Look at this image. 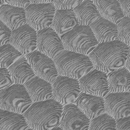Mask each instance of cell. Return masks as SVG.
I'll list each match as a JSON object with an SVG mask.
<instances>
[{
	"instance_id": "cell-1",
	"label": "cell",
	"mask_w": 130,
	"mask_h": 130,
	"mask_svg": "<svg viewBox=\"0 0 130 130\" xmlns=\"http://www.w3.org/2000/svg\"><path fill=\"white\" fill-rule=\"evenodd\" d=\"M129 46L119 40L99 43L88 54L94 68L106 74L124 66Z\"/></svg>"
},
{
	"instance_id": "cell-2",
	"label": "cell",
	"mask_w": 130,
	"mask_h": 130,
	"mask_svg": "<svg viewBox=\"0 0 130 130\" xmlns=\"http://www.w3.org/2000/svg\"><path fill=\"white\" fill-rule=\"evenodd\" d=\"M63 105L51 98L34 102L23 113L29 128L53 129L59 124Z\"/></svg>"
},
{
	"instance_id": "cell-3",
	"label": "cell",
	"mask_w": 130,
	"mask_h": 130,
	"mask_svg": "<svg viewBox=\"0 0 130 130\" xmlns=\"http://www.w3.org/2000/svg\"><path fill=\"white\" fill-rule=\"evenodd\" d=\"M53 60L58 75L77 80L94 68L88 55L66 49Z\"/></svg>"
},
{
	"instance_id": "cell-4",
	"label": "cell",
	"mask_w": 130,
	"mask_h": 130,
	"mask_svg": "<svg viewBox=\"0 0 130 130\" xmlns=\"http://www.w3.org/2000/svg\"><path fill=\"white\" fill-rule=\"evenodd\" d=\"M60 37L64 49L87 55L99 44L88 25L79 24Z\"/></svg>"
},
{
	"instance_id": "cell-5",
	"label": "cell",
	"mask_w": 130,
	"mask_h": 130,
	"mask_svg": "<svg viewBox=\"0 0 130 130\" xmlns=\"http://www.w3.org/2000/svg\"><path fill=\"white\" fill-rule=\"evenodd\" d=\"M32 103L23 84L13 83L0 90V108L22 114Z\"/></svg>"
},
{
	"instance_id": "cell-6",
	"label": "cell",
	"mask_w": 130,
	"mask_h": 130,
	"mask_svg": "<svg viewBox=\"0 0 130 130\" xmlns=\"http://www.w3.org/2000/svg\"><path fill=\"white\" fill-rule=\"evenodd\" d=\"M55 10L53 3H30L25 8L26 23L36 31L50 27Z\"/></svg>"
},
{
	"instance_id": "cell-7",
	"label": "cell",
	"mask_w": 130,
	"mask_h": 130,
	"mask_svg": "<svg viewBox=\"0 0 130 130\" xmlns=\"http://www.w3.org/2000/svg\"><path fill=\"white\" fill-rule=\"evenodd\" d=\"M52 99L62 105L75 103L81 93L78 80L58 75L51 83Z\"/></svg>"
},
{
	"instance_id": "cell-8",
	"label": "cell",
	"mask_w": 130,
	"mask_h": 130,
	"mask_svg": "<svg viewBox=\"0 0 130 130\" xmlns=\"http://www.w3.org/2000/svg\"><path fill=\"white\" fill-rule=\"evenodd\" d=\"M24 56L36 76L52 83L58 75L54 60L37 49Z\"/></svg>"
},
{
	"instance_id": "cell-9",
	"label": "cell",
	"mask_w": 130,
	"mask_h": 130,
	"mask_svg": "<svg viewBox=\"0 0 130 130\" xmlns=\"http://www.w3.org/2000/svg\"><path fill=\"white\" fill-rule=\"evenodd\" d=\"M37 31L26 23L11 31L9 43L22 55L37 49Z\"/></svg>"
},
{
	"instance_id": "cell-10",
	"label": "cell",
	"mask_w": 130,
	"mask_h": 130,
	"mask_svg": "<svg viewBox=\"0 0 130 130\" xmlns=\"http://www.w3.org/2000/svg\"><path fill=\"white\" fill-rule=\"evenodd\" d=\"M81 92L104 97L109 92L107 75L93 68L78 79Z\"/></svg>"
},
{
	"instance_id": "cell-11",
	"label": "cell",
	"mask_w": 130,
	"mask_h": 130,
	"mask_svg": "<svg viewBox=\"0 0 130 130\" xmlns=\"http://www.w3.org/2000/svg\"><path fill=\"white\" fill-rule=\"evenodd\" d=\"M37 32V49L54 59L64 50L61 37L51 27Z\"/></svg>"
},
{
	"instance_id": "cell-12",
	"label": "cell",
	"mask_w": 130,
	"mask_h": 130,
	"mask_svg": "<svg viewBox=\"0 0 130 130\" xmlns=\"http://www.w3.org/2000/svg\"><path fill=\"white\" fill-rule=\"evenodd\" d=\"M90 119L74 104L63 105L59 126L62 129H88Z\"/></svg>"
},
{
	"instance_id": "cell-13",
	"label": "cell",
	"mask_w": 130,
	"mask_h": 130,
	"mask_svg": "<svg viewBox=\"0 0 130 130\" xmlns=\"http://www.w3.org/2000/svg\"><path fill=\"white\" fill-rule=\"evenodd\" d=\"M105 112L115 120L130 115V91L108 92L104 97Z\"/></svg>"
},
{
	"instance_id": "cell-14",
	"label": "cell",
	"mask_w": 130,
	"mask_h": 130,
	"mask_svg": "<svg viewBox=\"0 0 130 130\" xmlns=\"http://www.w3.org/2000/svg\"><path fill=\"white\" fill-rule=\"evenodd\" d=\"M75 103L90 120L105 112L104 98L100 96L81 92Z\"/></svg>"
},
{
	"instance_id": "cell-15",
	"label": "cell",
	"mask_w": 130,
	"mask_h": 130,
	"mask_svg": "<svg viewBox=\"0 0 130 130\" xmlns=\"http://www.w3.org/2000/svg\"><path fill=\"white\" fill-rule=\"evenodd\" d=\"M23 85L32 103L52 98L51 83L36 75Z\"/></svg>"
},
{
	"instance_id": "cell-16",
	"label": "cell",
	"mask_w": 130,
	"mask_h": 130,
	"mask_svg": "<svg viewBox=\"0 0 130 130\" xmlns=\"http://www.w3.org/2000/svg\"><path fill=\"white\" fill-rule=\"evenodd\" d=\"M0 20L12 31L26 23L25 8L2 4L0 6Z\"/></svg>"
},
{
	"instance_id": "cell-17",
	"label": "cell",
	"mask_w": 130,
	"mask_h": 130,
	"mask_svg": "<svg viewBox=\"0 0 130 130\" xmlns=\"http://www.w3.org/2000/svg\"><path fill=\"white\" fill-rule=\"evenodd\" d=\"M78 25L73 9H56L50 27L61 36Z\"/></svg>"
},
{
	"instance_id": "cell-18",
	"label": "cell",
	"mask_w": 130,
	"mask_h": 130,
	"mask_svg": "<svg viewBox=\"0 0 130 130\" xmlns=\"http://www.w3.org/2000/svg\"><path fill=\"white\" fill-rule=\"evenodd\" d=\"M99 43L118 40L116 24L102 17L89 26Z\"/></svg>"
},
{
	"instance_id": "cell-19",
	"label": "cell",
	"mask_w": 130,
	"mask_h": 130,
	"mask_svg": "<svg viewBox=\"0 0 130 130\" xmlns=\"http://www.w3.org/2000/svg\"><path fill=\"white\" fill-rule=\"evenodd\" d=\"M13 83L23 84L35 76V74L27 59L22 55L8 68Z\"/></svg>"
},
{
	"instance_id": "cell-20",
	"label": "cell",
	"mask_w": 130,
	"mask_h": 130,
	"mask_svg": "<svg viewBox=\"0 0 130 130\" xmlns=\"http://www.w3.org/2000/svg\"><path fill=\"white\" fill-rule=\"evenodd\" d=\"M107 75L109 92L130 91V72L124 66Z\"/></svg>"
},
{
	"instance_id": "cell-21",
	"label": "cell",
	"mask_w": 130,
	"mask_h": 130,
	"mask_svg": "<svg viewBox=\"0 0 130 130\" xmlns=\"http://www.w3.org/2000/svg\"><path fill=\"white\" fill-rule=\"evenodd\" d=\"M101 17L117 24L123 17L118 0H92Z\"/></svg>"
},
{
	"instance_id": "cell-22",
	"label": "cell",
	"mask_w": 130,
	"mask_h": 130,
	"mask_svg": "<svg viewBox=\"0 0 130 130\" xmlns=\"http://www.w3.org/2000/svg\"><path fill=\"white\" fill-rule=\"evenodd\" d=\"M73 10L79 25L90 26L101 17L92 0H84Z\"/></svg>"
},
{
	"instance_id": "cell-23",
	"label": "cell",
	"mask_w": 130,
	"mask_h": 130,
	"mask_svg": "<svg viewBox=\"0 0 130 130\" xmlns=\"http://www.w3.org/2000/svg\"><path fill=\"white\" fill-rule=\"evenodd\" d=\"M29 128L22 114L0 108V130Z\"/></svg>"
},
{
	"instance_id": "cell-24",
	"label": "cell",
	"mask_w": 130,
	"mask_h": 130,
	"mask_svg": "<svg viewBox=\"0 0 130 130\" xmlns=\"http://www.w3.org/2000/svg\"><path fill=\"white\" fill-rule=\"evenodd\" d=\"M22 54L11 44L0 46V68H8Z\"/></svg>"
},
{
	"instance_id": "cell-25",
	"label": "cell",
	"mask_w": 130,
	"mask_h": 130,
	"mask_svg": "<svg viewBox=\"0 0 130 130\" xmlns=\"http://www.w3.org/2000/svg\"><path fill=\"white\" fill-rule=\"evenodd\" d=\"M115 121L113 117L104 112L90 120L88 129H115Z\"/></svg>"
},
{
	"instance_id": "cell-26",
	"label": "cell",
	"mask_w": 130,
	"mask_h": 130,
	"mask_svg": "<svg viewBox=\"0 0 130 130\" xmlns=\"http://www.w3.org/2000/svg\"><path fill=\"white\" fill-rule=\"evenodd\" d=\"M118 39L123 43L130 45V17L124 16L117 24Z\"/></svg>"
},
{
	"instance_id": "cell-27",
	"label": "cell",
	"mask_w": 130,
	"mask_h": 130,
	"mask_svg": "<svg viewBox=\"0 0 130 130\" xmlns=\"http://www.w3.org/2000/svg\"><path fill=\"white\" fill-rule=\"evenodd\" d=\"M84 0H54L56 9H74Z\"/></svg>"
},
{
	"instance_id": "cell-28",
	"label": "cell",
	"mask_w": 130,
	"mask_h": 130,
	"mask_svg": "<svg viewBox=\"0 0 130 130\" xmlns=\"http://www.w3.org/2000/svg\"><path fill=\"white\" fill-rule=\"evenodd\" d=\"M13 84L8 68H0V90Z\"/></svg>"
},
{
	"instance_id": "cell-29",
	"label": "cell",
	"mask_w": 130,
	"mask_h": 130,
	"mask_svg": "<svg viewBox=\"0 0 130 130\" xmlns=\"http://www.w3.org/2000/svg\"><path fill=\"white\" fill-rule=\"evenodd\" d=\"M11 30L0 20V46L9 43Z\"/></svg>"
},
{
	"instance_id": "cell-30",
	"label": "cell",
	"mask_w": 130,
	"mask_h": 130,
	"mask_svg": "<svg viewBox=\"0 0 130 130\" xmlns=\"http://www.w3.org/2000/svg\"><path fill=\"white\" fill-rule=\"evenodd\" d=\"M115 129L130 130V116H124L116 119Z\"/></svg>"
},
{
	"instance_id": "cell-31",
	"label": "cell",
	"mask_w": 130,
	"mask_h": 130,
	"mask_svg": "<svg viewBox=\"0 0 130 130\" xmlns=\"http://www.w3.org/2000/svg\"><path fill=\"white\" fill-rule=\"evenodd\" d=\"M3 4H8L25 8L30 4V0H2Z\"/></svg>"
},
{
	"instance_id": "cell-32",
	"label": "cell",
	"mask_w": 130,
	"mask_h": 130,
	"mask_svg": "<svg viewBox=\"0 0 130 130\" xmlns=\"http://www.w3.org/2000/svg\"><path fill=\"white\" fill-rule=\"evenodd\" d=\"M118 2L124 16L130 17V0H119Z\"/></svg>"
},
{
	"instance_id": "cell-33",
	"label": "cell",
	"mask_w": 130,
	"mask_h": 130,
	"mask_svg": "<svg viewBox=\"0 0 130 130\" xmlns=\"http://www.w3.org/2000/svg\"><path fill=\"white\" fill-rule=\"evenodd\" d=\"M54 0H30V2L31 4L37 3H53Z\"/></svg>"
},
{
	"instance_id": "cell-34",
	"label": "cell",
	"mask_w": 130,
	"mask_h": 130,
	"mask_svg": "<svg viewBox=\"0 0 130 130\" xmlns=\"http://www.w3.org/2000/svg\"><path fill=\"white\" fill-rule=\"evenodd\" d=\"M124 67L128 71H129V54H128L127 57L125 61Z\"/></svg>"
},
{
	"instance_id": "cell-35",
	"label": "cell",
	"mask_w": 130,
	"mask_h": 130,
	"mask_svg": "<svg viewBox=\"0 0 130 130\" xmlns=\"http://www.w3.org/2000/svg\"><path fill=\"white\" fill-rule=\"evenodd\" d=\"M2 4H3L2 1V0H0V6H1Z\"/></svg>"
},
{
	"instance_id": "cell-36",
	"label": "cell",
	"mask_w": 130,
	"mask_h": 130,
	"mask_svg": "<svg viewBox=\"0 0 130 130\" xmlns=\"http://www.w3.org/2000/svg\"><path fill=\"white\" fill-rule=\"evenodd\" d=\"M118 1H119V0H118Z\"/></svg>"
}]
</instances>
